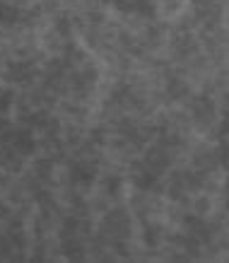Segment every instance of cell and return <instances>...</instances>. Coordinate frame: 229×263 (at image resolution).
Masks as SVG:
<instances>
[{"mask_svg": "<svg viewBox=\"0 0 229 263\" xmlns=\"http://www.w3.org/2000/svg\"><path fill=\"white\" fill-rule=\"evenodd\" d=\"M119 186H121L119 179H116V181H113V179H109V181H106V189H109V191H119Z\"/></svg>", "mask_w": 229, "mask_h": 263, "instance_id": "52a82bcc", "label": "cell"}, {"mask_svg": "<svg viewBox=\"0 0 229 263\" xmlns=\"http://www.w3.org/2000/svg\"><path fill=\"white\" fill-rule=\"evenodd\" d=\"M224 119L229 121V97H227V102H224Z\"/></svg>", "mask_w": 229, "mask_h": 263, "instance_id": "ba28073f", "label": "cell"}, {"mask_svg": "<svg viewBox=\"0 0 229 263\" xmlns=\"http://www.w3.org/2000/svg\"><path fill=\"white\" fill-rule=\"evenodd\" d=\"M227 205H229V198H227Z\"/></svg>", "mask_w": 229, "mask_h": 263, "instance_id": "9c48e42d", "label": "cell"}, {"mask_svg": "<svg viewBox=\"0 0 229 263\" xmlns=\"http://www.w3.org/2000/svg\"><path fill=\"white\" fill-rule=\"evenodd\" d=\"M12 104V95L10 92H0V114H5Z\"/></svg>", "mask_w": 229, "mask_h": 263, "instance_id": "5b68a950", "label": "cell"}, {"mask_svg": "<svg viewBox=\"0 0 229 263\" xmlns=\"http://www.w3.org/2000/svg\"><path fill=\"white\" fill-rule=\"evenodd\" d=\"M94 174L97 169L92 164H85V162H78V164H72L70 169V176L75 183H82V186H87V183L94 181Z\"/></svg>", "mask_w": 229, "mask_h": 263, "instance_id": "7a4b0ae2", "label": "cell"}, {"mask_svg": "<svg viewBox=\"0 0 229 263\" xmlns=\"http://www.w3.org/2000/svg\"><path fill=\"white\" fill-rule=\"evenodd\" d=\"M186 92H188V87H186L179 78H171V80H169V95H171V99H181Z\"/></svg>", "mask_w": 229, "mask_h": 263, "instance_id": "277c9868", "label": "cell"}, {"mask_svg": "<svg viewBox=\"0 0 229 263\" xmlns=\"http://www.w3.org/2000/svg\"><path fill=\"white\" fill-rule=\"evenodd\" d=\"M34 63L32 61H15L8 65V80L12 82H29L34 78Z\"/></svg>", "mask_w": 229, "mask_h": 263, "instance_id": "6da1fadb", "label": "cell"}, {"mask_svg": "<svg viewBox=\"0 0 229 263\" xmlns=\"http://www.w3.org/2000/svg\"><path fill=\"white\" fill-rule=\"evenodd\" d=\"M157 239H159V230L157 227H147L145 230V241L147 244H157Z\"/></svg>", "mask_w": 229, "mask_h": 263, "instance_id": "8992f818", "label": "cell"}, {"mask_svg": "<svg viewBox=\"0 0 229 263\" xmlns=\"http://www.w3.org/2000/svg\"><path fill=\"white\" fill-rule=\"evenodd\" d=\"M193 114H196V121L205 123L207 119H213V114H215L213 102H210L207 97H196V99H193Z\"/></svg>", "mask_w": 229, "mask_h": 263, "instance_id": "3957f363", "label": "cell"}]
</instances>
